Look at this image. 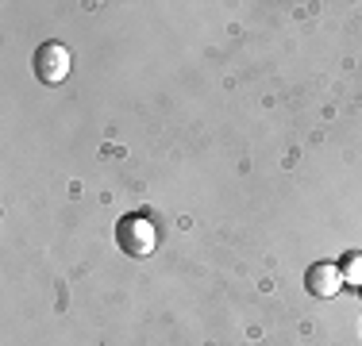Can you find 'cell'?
<instances>
[{
	"mask_svg": "<svg viewBox=\"0 0 362 346\" xmlns=\"http://www.w3.org/2000/svg\"><path fill=\"white\" fill-rule=\"evenodd\" d=\"M70 66H74V58L62 42H42L35 50V73L42 85H62L70 77Z\"/></svg>",
	"mask_w": 362,
	"mask_h": 346,
	"instance_id": "2",
	"label": "cell"
},
{
	"mask_svg": "<svg viewBox=\"0 0 362 346\" xmlns=\"http://www.w3.org/2000/svg\"><path fill=\"white\" fill-rule=\"evenodd\" d=\"M358 292H362V289H358Z\"/></svg>",
	"mask_w": 362,
	"mask_h": 346,
	"instance_id": "5",
	"label": "cell"
},
{
	"mask_svg": "<svg viewBox=\"0 0 362 346\" xmlns=\"http://www.w3.org/2000/svg\"><path fill=\"white\" fill-rule=\"evenodd\" d=\"M343 281L362 289V254H347V262H343Z\"/></svg>",
	"mask_w": 362,
	"mask_h": 346,
	"instance_id": "4",
	"label": "cell"
},
{
	"mask_svg": "<svg viewBox=\"0 0 362 346\" xmlns=\"http://www.w3.org/2000/svg\"><path fill=\"white\" fill-rule=\"evenodd\" d=\"M116 242H119V250H124L127 258H146V254H154V246H158V231H154V223L146 220V215L132 212V215H124V220L116 223Z\"/></svg>",
	"mask_w": 362,
	"mask_h": 346,
	"instance_id": "1",
	"label": "cell"
},
{
	"mask_svg": "<svg viewBox=\"0 0 362 346\" xmlns=\"http://www.w3.org/2000/svg\"><path fill=\"white\" fill-rule=\"evenodd\" d=\"M305 285H308V292H313V297L332 300L335 292L343 289V270H339V266H332V262H316L313 270H308Z\"/></svg>",
	"mask_w": 362,
	"mask_h": 346,
	"instance_id": "3",
	"label": "cell"
}]
</instances>
